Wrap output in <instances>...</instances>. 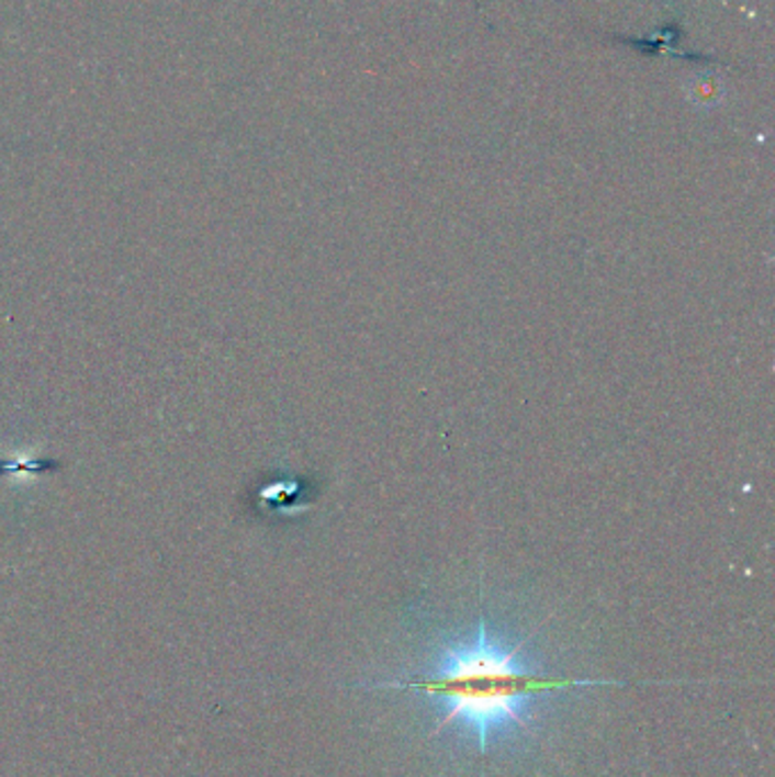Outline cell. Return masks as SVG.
Returning a JSON list of instances; mask_svg holds the SVG:
<instances>
[{
    "label": "cell",
    "instance_id": "obj_1",
    "mask_svg": "<svg viewBox=\"0 0 775 777\" xmlns=\"http://www.w3.org/2000/svg\"><path fill=\"white\" fill-rule=\"evenodd\" d=\"M530 639H509L480 613L473 632L437 641L428 664L412 677L380 683L375 689H403L430 698L441 711L433 736L458 723L487 755L496 741L530 734L539 700L546 696L628 685L619 679L555 677L528 653Z\"/></svg>",
    "mask_w": 775,
    "mask_h": 777
}]
</instances>
